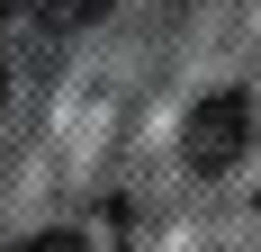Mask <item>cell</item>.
<instances>
[{"mask_svg":"<svg viewBox=\"0 0 261 252\" xmlns=\"http://www.w3.org/2000/svg\"><path fill=\"white\" fill-rule=\"evenodd\" d=\"M45 9H54V18H81V27H90V18H108L117 0H45Z\"/></svg>","mask_w":261,"mask_h":252,"instance_id":"obj_2","label":"cell"},{"mask_svg":"<svg viewBox=\"0 0 261 252\" xmlns=\"http://www.w3.org/2000/svg\"><path fill=\"white\" fill-rule=\"evenodd\" d=\"M0 9H9V0H0Z\"/></svg>","mask_w":261,"mask_h":252,"instance_id":"obj_4","label":"cell"},{"mask_svg":"<svg viewBox=\"0 0 261 252\" xmlns=\"http://www.w3.org/2000/svg\"><path fill=\"white\" fill-rule=\"evenodd\" d=\"M18 252H90V243H81V234H27Z\"/></svg>","mask_w":261,"mask_h":252,"instance_id":"obj_3","label":"cell"},{"mask_svg":"<svg viewBox=\"0 0 261 252\" xmlns=\"http://www.w3.org/2000/svg\"><path fill=\"white\" fill-rule=\"evenodd\" d=\"M243 126H252L243 99H207L198 117H189V171H225V162L243 153Z\"/></svg>","mask_w":261,"mask_h":252,"instance_id":"obj_1","label":"cell"}]
</instances>
